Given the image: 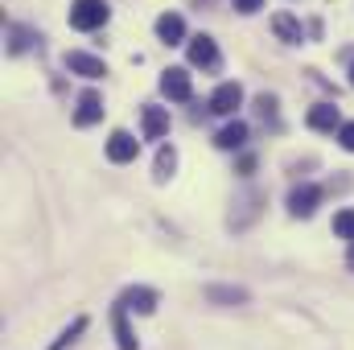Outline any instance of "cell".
<instances>
[{"mask_svg": "<svg viewBox=\"0 0 354 350\" xmlns=\"http://www.w3.org/2000/svg\"><path fill=\"white\" fill-rule=\"evenodd\" d=\"M107 17H111V8H107V0H75L71 4V25L75 29H99V25H107Z\"/></svg>", "mask_w": 354, "mask_h": 350, "instance_id": "obj_1", "label": "cell"}, {"mask_svg": "<svg viewBox=\"0 0 354 350\" xmlns=\"http://www.w3.org/2000/svg\"><path fill=\"white\" fill-rule=\"evenodd\" d=\"M317 206H322V190H317V185H297V190L288 194V214H292V219H309Z\"/></svg>", "mask_w": 354, "mask_h": 350, "instance_id": "obj_2", "label": "cell"}, {"mask_svg": "<svg viewBox=\"0 0 354 350\" xmlns=\"http://www.w3.org/2000/svg\"><path fill=\"white\" fill-rule=\"evenodd\" d=\"M189 66H206V71H214L218 66V46H214V37H206V33H198V37H189Z\"/></svg>", "mask_w": 354, "mask_h": 350, "instance_id": "obj_3", "label": "cell"}, {"mask_svg": "<svg viewBox=\"0 0 354 350\" xmlns=\"http://www.w3.org/2000/svg\"><path fill=\"white\" fill-rule=\"evenodd\" d=\"M136 153H140V140H136L132 132H111V140H107V161L128 165V161H136Z\"/></svg>", "mask_w": 354, "mask_h": 350, "instance_id": "obj_4", "label": "cell"}, {"mask_svg": "<svg viewBox=\"0 0 354 350\" xmlns=\"http://www.w3.org/2000/svg\"><path fill=\"white\" fill-rule=\"evenodd\" d=\"M66 71H71V75H83V79H103V75H107L103 58L83 54V50H71V54H66Z\"/></svg>", "mask_w": 354, "mask_h": 350, "instance_id": "obj_5", "label": "cell"}, {"mask_svg": "<svg viewBox=\"0 0 354 350\" xmlns=\"http://www.w3.org/2000/svg\"><path fill=\"white\" fill-rule=\"evenodd\" d=\"M140 128H145V136L149 140H161V136H169V111L165 107H140Z\"/></svg>", "mask_w": 354, "mask_h": 350, "instance_id": "obj_6", "label": "cell"}, {"mask_svg": "<svg viewBox=\"0 0 354 350\" xmlns=\"http://www.w3.org/2000/svg\"><path fill=\"white\" fill-rule=\"evenodd\" d=\"M239 103H243V87L239 83H223V87L210 95V111L214 116H235Z\"/></svg>", "mask_w": 354, "mask_h": 350, "instance_id": "obj_7", "label": "cell"}, {"mask_svg": "<svg viewBox=\"0 0 354 350\" xmlns=\"http://www.w3.org/2000/svg\"><path fill=\"white\" fill-rule=\"evenodd\" d=\"M161 91H165L169 99H177V103H185V99L194 95V87H189V75H185L181 66H169V71L161 75Z\"/></svg>", "mask_w": 354, "mask_h": 350, "instance_id": "obj_8", "label": "cell"}, {"mask_svg": "<svg viewBox=\"0 0 354 350\" xmlns=\"http://www.w3.org/2000/svg\"><path fill=\"white\" fill-rule=\"evenodd\" d=\"M103 120V99L87 91V95H79V111H75V124L79 128H91V124H99Z\"/></svg>", "mask_w": 354, "mask_h": 350, "instance_id": "obj_9", "label": "cell"}, {"mask_svg": "<svg viewBox=\"0 0 354 350\" xmlns=\"http://www.w3.org/2000/svg\"><path fill=\"white\" fill-rule=\"evenodd\" d=\"M309 128H317V132H334V128H342L338 107H334V103H317V107H309Z\"/></svg>", "mask_w": 354, "mask_h": 350, "instance_id": "obj_10", "label": "cell"}, {"mask_svg": "<svg viewBox=\"0 0 354 350\" xmlns=\"http://www.w3.org/2000/svg\"><path fill=\"white\" fill-rule=\"evenodd\" d=\"M111 326H115V342H120V350H136V334H132V326H128V305H124V301L111 309Z\"/></svg>", "mask_w": 354, "mask_h": 350, "instance_id": "obj_11", "label": "cell"}, {"mask_svg": "<svg viewBox=\"0 0 354 350\" xmlns=\"http://www.w3.org/2000/svg\"><path fill=\"white\" fill-rule=\"evenodd\" d=\"M157 37H161L165 46H177V42L185 37V21H181L177 12H161V17H157Z\"/></svg>", "mask_w": 354, "mask_h": 350, "instance_id": "obj_12", "label": "cell"}, {"mask_svg": "<svg viewBox=\"0 0 354 350\" xmlns=\"http://www.w3.org/2000/svg\"><path fill=\"white\" fill-rule=\"evenodd\" d=\"M272 33H276L280 42L297 46V42H301V21H297L292 12H276V17H272Z\"/></svg>", "mask_w": 354, "mask_h": 350, "instance_id": "obj_13", "label": "cell"}, {"mask_svg": "<svg viewBox=\"0 0 354 350\" xmlns=\"http://www.w3.org/2000/svg\"><path fill=\"white\" fill-rule=\"evenodd\" d=\"M243 140H248V124H243V120H235V124L218 128V136H214V145H218L223 153H231V149H243Z\"/></svg>", "mask_w": 354, "mask_h": 350, "instance_id": "obj_14", "label": "cell"}, {"mask_svg": "<svg viewBox=\"0 0 354 350\" xmlns=\"http://www.w3.org/2000/svg\"><path fill=\"white\" fill-rule=\"evenodd\" d=\"M120 301H124L132 313H153V309H157V293H153V288H128Z\"/></svg>", "mask_w": 354, "mask_h": 350, "instance_id": "obj_15", "label": "cell"}, {"mask_svg": "<svg viewBox=\"0 0 354 350\" xmlns=\"http://www.w3.org/2000/svg\"><path fill=\"white\" fill-rule=\"evenodd\" d=\"M83 330H87V317H75V322H71V326L58 334V342H54L50 350H66L71 342H75V338H79V334H83Z\"/></svg>", "mask_w": 354, "mask_h": 350, "instance_id": "obj_16", "label": "cell"}, {"mask_svg": "<svg viewBox=\"0 0 354 350\" xmlns=\"http://www.w3.org/2000/svg\"><path fill=\"white\" fill-rule=\"evenodd\" d=\"M206 297H210V301H231V305H235V301H248V288H223V284H210Z\"/></svg>", "mask_w": 354, "mask_h": 350, "instance_id": "obj_17", "label": "cell"}, {"mask_svg": "<svg viewBox=\"0 0 354 350\" xmlns=\"http://www.w3.org/2000/svg\"><path fill=\"white\" fill-rule=\"evenodd\" d=\"M334 235L354 243V210H338V214H334Z\"/></svg>", "mask_w": 354, "mask_h": 350, "instance_id": "obj_18", "label": "cell"}, {"mask_svg": "<svg viewBox=\"0 0 354 350\" xmlns=\"http://www.w3.org/2000/svg\"><path fill=\"white\" fill-rule=\"evenodd\" d=\"M174 165H177V153L174 149H161L157 153V181H165V177L174 174Z\"/></svg>", "mask_w": 354, "mask_h": 350, "instance_id": "obj_19", "label": "cell"}, {"mask_svg": "<svg viewBox=\"0 0 354 350\" xmlns=\"http://www.w3.org/2000/svg\"><path fill=\"white\" fill-rule=\"evenodd\" d=\"M29 42H33V33H29V29H12V42H8V50H12V54H21Z\"/></svg>", "mask_w": 354, "mask_h": 350, "instance_id": "obj_20", "label": "cell"}, {"mask_svg": "<svg viewBox=\"0 0 354 350\" xmlns=\"http://www.w3.org/2000/svg\"><path fill=\"white\" fill-rule=\"evenodd\" d=\"M256 107H260V116H264V120L276 116V99H272V95H260V99H256Z\"/></svg>", "mask_w": 354, "mask_h": 350, "instance_id": "obj_21", "label": "cell"}, {"mask_svg": "<svg viewBox=\"0 0 354 350\" xmlns=\"http://www.w3.org/2000/svg\"><path fill=\"white\" fill-rule=\"evenodd\" d=\"M338 140H342L346 153H354V124H342V128H338Z\"/></svg>", "mask_w": 354, "mask_h": 350, "instance_id": "obj_22", "label": "cell"}, {"mask_svg": "<svg viewBox=\"0 0 354 350\" xmlns=\"http://www.w3.org/2000/svg\"><path fill=\"white\" fill-rule=\"evenodd\" d=\"M239 12H256V8H264V0H231Z\"/></svg>", "mask_w": 354, "mask_h": 350, "instance_id": "obj_23", "label": "cell"}, {"mask_svg": "<svg viewBox=\"0 0 354 350\" xmlns=\"http://www.w3.org/2000/svg\"><path fill=\"white\" fill-rule=\"evenodd\" d=\"M346 264H351V268H354V243H351V256H346Z\"/></svg>", "mask_w": 354, "mask_h": 350, "instance_id": "obj_24", "label": "cell"}, {"mask_svg": "<svg viewBox=\"0 0 354 350\" xmlns=\"http://www.w3.org/2000/svg\"><path fill=\"white\" fill-rule=\"evenodd\" d=\"M351 83H354V66H351Z\"/></svg>", "mask_w": 354, "mask_h": 350, "instance_id": "obj_25", "label": "cell"}]
</instances>
